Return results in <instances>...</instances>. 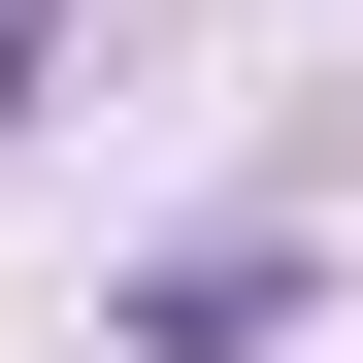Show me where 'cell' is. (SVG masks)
Here are the masks:
<instances>
[{
    "label": "cell",
    "mask_w": 363,
    "mask_h": 363,
    "mask_svg": "<svg viewBox=\"0 0 363 363\" xmlns=\"http://www.w3.org/2000/svg\"><path fill=\"white\" fill-rule=\"evenodd\" d=\"M0 99H33V0H0Z\"/></svg>",
    "instance_id": "2"
},
{
    "label": "cell",
    "mask_w": 363,
    "mask_h": 363,
    "mask_svg": "<svg viewBox=\"0 0 363 363\" xmlns=\"http://www.w3.org/2000/svg\"><path fill=\"white\" fill-rule=\"evenodd\" d=\"M264 330H297V264H264V231H199V264L133 297V363H264Z\"/></svg>",
    "instance_id": "1"
}]
</instances>
